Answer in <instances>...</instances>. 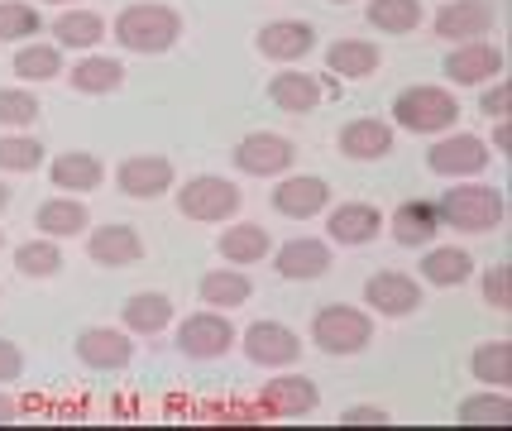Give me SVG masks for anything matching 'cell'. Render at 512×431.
I'll list each match as a JSON object with an SVG mask.
<instances>
[{"label":"cell","mask_w":512,"mask_h":431,"mask_svg":"<svg viewBox=\"0 0 512 431\" xmlns=\"http://www.w3.org/2000/svg\"><path fill=\"white\" fill-rule=\"evenodd\" d=\"M388 235L407 245V250H426L436 235H441V211L436 202H402L393 216H388Z\"/></svg>","instance_id":"4316f807"},{"label":"cell","mask_w":512,"mask_h":431,"mask_svg":"<svg viewBox=\"0 0 512 431\" xmlns=\"http://www.w3.org/2000/svg\"><path fill=\"white\" fill-rule=\"evenodd\" d=\"M436 211H441V226L460 230V235H493L503 226V216H508V202H503V187L479 178H460L455 187L441 192Z\"/></svg>","instance_id":"7a4b0ae2"},{"label":"cell","mask_w":512,"mask_h":431,"mask_svg":"<svg viewBox=\"0 0 512 431\" xmlns=\"http://www.w3.org/2000/svg\"><path fill=\"white\" fill-rule=\"evenodd\" d=\"M44 5H58V10H67V5H77V0H44Z\"/></svg>","instance_id":"c3c4849f"},{"label":"cell","mask_w":512,"mask_h":431,"mask_svg":"<svg viewBox=\"0 0 512 431\" xmlns=\"http://www.w3.org/2000/svg\"><path fill=\"white\" fill-rule=\"evenodd\" d=\"M364 15H369V24H374L379 34H412V29L426 24L422 0H369Z\"/></svg>","instance_id":"e575fe53"},{"label":"cell","mask_w":512,"mask_h":431,"mask_svg":"<svg viewBox=\"0 0 512 431\" xmlns=\"http://www.w3.org/2000/svg\"><path fill=\"white\" fill-rule=\"evenodd\" d=\"M230 159L245 178H283L297 163V144L288 135H278V130H254L230 149Z\"/></svg>","instance_id":"ba28073f"},{"label":"cell","mask_w":512,"mask_h":431,"mask_svg":"<svg viewBox=\"0 0 512 431\" xmlns=\"http://www.w3.org/2000/svg\"><path fill=\"white\" fill-rule=\"evenodd\" d=\"M484 302H489L493 312H508V307H512V269H508V264H493V269H484Z\"/></svg>","instance_id":"60d3db41"},{"label":"cell","mask_w":512,"mask_h":431,"mask_svg":"<svg viewBox=\"0 0 512 431\" xmlns=\"http://www.w3.org/2000/svg\"><path fill=\"white\" fill-rule=\"evenodd\" d=\"M484 144H489V154H508L512 149V125L508 120H493V135L484 139Z\"/></svg>","instance_id":"f6af8a7d"},{"label":"cell","mask_w":512,"mask_h":431,"mask_svg":"<svg viewBox=\"0 0 512 431\" xmlns=\"http://www.w3.org/2000/svg\"><path fill=\"white\" fill-rule=\"evenodd\" d=\"M273 259V273L278 278H288V283H312V278H326L335 264V254L326 240H312V235H297V240H288L283 250L268 254Z\"/></svg>","instance_id":"e0dca14e"},{"label":"cell","mask_w":512,"mask_h":431,"mask_svg":"<svg viewBox=\"0 0 512 431\" xmlns=\"http://www.w3.org/2000/svg\"><path fill=\"white\" fill-rule=\"evenodd\" d=\"M0 254H5V230H0Z\"/></svg>","instance_id":"681fc988"},{"label":"cell","mask_w":512,"mask_h":431,"mask_svg":"<svg viewBox=\"0 0 512 431\" xmlns=\"http://www.w3.org/2000/svg\"><path fill=\"white\" fill-rule=\"evenodd\" d=\"M460 422H465V427H508V422H512L508 388H484V393H469L465 403H460Z\"/></svg>","instance_id":"d590c367"},{"label":"cell","mask_w":512,"mask_h":431,"mask_svg":"<svg viewBox=\"0 0 512 431\" xmlns=\"http://www.w3.org/2000/svg\"><path fill=\"white\" fill-rule=\"evenodd\" d=\"M48 178H53L58 192L82 197V192H96V187L106 182V159H101V154H87V149H72V154H58V159L48 163Z\"/></svg>","instance_id":"d4e9b609"},{"label":"cell","mask_w":512,"mask_h":431,"mask_svg":"<svg viewBox=\"0 0 512 431\" xmlns=\"http://www.w3.org/2000/svg\"><path fill=\"white\" fill-rule=\"evenodd\" d=\"M15 273H24V278H58V273H63V250H58V240L39 235V240L15 245Z\"/></svg>","instance_id":"8d00e7d4"},{"label":"cell","mask_w":512,"mask_h":431,"mask_svg":"<svg viewBox=\"0 0 512 431\" xmlns=\"http://www.w3.org/2000/svg\"><path fill=\"white\" fill-rule=\"evenodd\" d=\"M111 39L125 48V53L154 58V53L178 48L182 15L173 10V5H163V0H134V5H125V10L111 20Z\"/></svg>","instance_id":"6da1fadb"},{"label":"cell","mask_w":512,"mask_h":431,"mask_svg":"<svg viewBox=\"0 0 512 431\" xmlns=\"http://www.w3.org/2000/svg\"><path fill=\"white\" fill-rule=\"evenodd\" d=\"M259 403H264V412H273V417H312V412L321 408V393H316V384L307 374L278 369V374L264 384Z\"/></svg>","instance_id":"ffe728a7"},{"label":"cell","mask_w":512,"mask_h":431,"mask_svg":"<svg viewBox=\"0 0 512 431\" xmlns=\"http://www.w3.org/2000/svg\"><path fill=\"white\" fill-rule=\"evenodd\" d=\"M312 341L321 355H364L374 345V317L364 307H350V302H331L312 317Z\"/></svg>","instance_id":"277c9868"},{"label":"cell","mask_w":512,"mask_h":431,"mask_svg":"<svg viewBox=\"0 0 512 431\" xmlns=\"http://www.w3.org/2000/svg\"><path fill=\"white\" fill-rule=\"evenodd\" d=\"M91 226V211L82 197H48V202H39V211H34V230L39 235H48V240H72V235H82V230Z\"/></svg>","instance_id":"f1b7e54d"},{"label":"cell","mask_w":512,"mask_h":431,"mask_svg":"<svg viewBox=\"0 0 512 431\" xmlns=\"http://www.w3.org/2000/svg\"><path fill=\"white\" fill-rule=\"evenodd\" d=\"M493 163L489 144L479 135H465V130H446V135H436V144H431V154H426V168L436 173V178H479L484 168Z\"/></svg>","instance_id":"8992f818"},{"label":"cell","mask_w":512,"mask_h":431,"mask_svg":"<svg viewBox=\"0 0 512 431\" xmlns=\"http://www.w3.org/2000/svg\"><path fill=\"white\" fill-rule=\"evenodd\" d=\"M44 115V106H39V96H34V87H0V130H29L34 120Z\"/></svg>","instance_id":"ab89813d"},{"label":"cell","mask_w":512,"mask_h":431,"mask_svg":"<svg viewBox=\"0 0 512 431\" xmlns=\"http://www.w3.org/2000/svg\"><path fill=\"white\" fill-rule=\"evenodd\" d=\"M469 374L489 388H508L512 384V341H489L469 355Z\"/></svg>","instance_id":"74e56055"},{"label":"cell","mask_w":512,"mask_h":431,"mask_svg":"<svg viewBox=\"0 0 512 431\" xmlns=\"http://www.w3.org/2000/svg\"><path fill=\"white\" fill-rule=\"evenodd\" d=\"M340 422H345V427H383V422H393V417H388V408H379V403H350V408L340 412Z\"/></svg>","instance_id":"7bdbcfd3"},{"label":"cell","mask_w":512,"mask_h":431,"mask_svg":"<svg viewBox=\"0 0 512 431\" xmlns=\"http://www.w3.org/2000/svg\"><path fill=\"white\" fill-rule=\"evenodd\" d=\"M63 77H67V87L82 91V96H111V91L125 87V63L111 58V53H96V48H91V53H82Z\"/></svg>","instance_id":"7402d4cb"},{"label":"cell","mask_w":512,"mask_h":431,"mask_svg":"<svg viewBox=\"0 0 512 431\" xmlns=\"http://www.w3.org/2000/svg\"><path fill=\"white\" fill-rule=\"evenodd\" d=\"M20 374H24V350L0 336V384H15Z\"/></svg>","instance_id":"ee69618b"},{"label":"cell","mask_w":512,"mask_h":431,"mask_svg":"<svg viewBox=\"0 0 512 431\" xmlns=\"http://www.w3.org/2000/svg\"><path fill=\"white\" fill-rule=\"evenodd\" d=\"M240 206H245V192L221 173H197L178 187V211L197 226H225L240 216Z\"/></svg>","instance_id":"5b68a950"},{"label":"cell","mask_w":512,"mask_h":431,"mask_svg":"<svg viewBox=\"0 0 512 431\" xmlns=\"http://www.w3.org/2000/svg\"><path fill=\"white\" fill-rule=\"evenodd\" d=\"M5 206H10V187L0 182V211H5Z\"/></svg>","instance_id":"7dc6e473"},{"label":"cell","mask_w":512,"mask_h":431,"mask_svg":"<svg viewBox=\"0 0 512 431\" xmlns=\"http://www.w3.org/2000/svg\"><path fill=\"white\" fill-rule=\"evenodd\" d=\"M173 182H178V173H173V163L163 154H125L120 168H115V187L125 197H134V202H154Z\"/></svg>","instance_id":"9a60e30c"},{"label":"cell","mask_w":512,"mask_h":431,"mask_svg":"<svg viewBox=\"0 0 512 431\" xmlns=\"http://www.w3.org/2000/svg\"><path fill=\"white\" fill-rule=\"evenodd\" d=\"M326 235H331V245H374L383 235V211L374 202H340L326 211Z\"/></svg>","instance_id":"ac0fdd59"},{"label":"cell","mask_w":512,"mask_h":431,"mask_svg":"<svg viewBox=\"0 0 512 431\" xmlns=\"http://www.w3.org/2000/svg\"><path fill=\"white\" fill-rule=\"evenodd\" d=\"M493 5L489 0H446L431 20V34L446 39V44H474V39H489L493 34Z\"/></svg>","instance_id":"7c38bea8"},{"label":"cell","mask_w":512,"mask_h":431,"mask_svg":"<svg viewBox=\"0 0 512 431\" xmlns=\"http://www.w3.org/2000/svg\"><path fill=\"white\" fill-rule=\"evenodd\" d=\"M254 48L264 53L268 63L292 68V63H302V58L316 48V29L307 20H268L264 29L254 34Z\"/></svg>","instance_id":"2e32d148"},{"label":"cell","mask_w":512,"mask_h":431,"mask_svg":"<svg viewBox=\"0 0 512 431\" xmlns=\"http://www.w3.org/2000/svg\"><path fill=\"white\" fill-rule=\"evenodd\" d=\"M422 278L431 283V288H460V283H469L474 278V254L465 250V245H426L422 250Z\"/></svg>","instance_id":"83f0119b"},{"label":"cell","mask_w":512,"mask_h":431,"mask_svg":"<svg viewBox=\"0 0 512 431\" xmlns=\"http://www.w3.org/2000/svg\"><path fill=\"white\" fill-rule=\"evenodd\" d=\"M335 144H340L345 159L374 163V159H383V154H393V125H388V120H374V115H359L350 125H340Z\"/></svg>","instance_id":"44dd1931"},{"label":"cell","mask_w":512,"mask_h":431,"mask_svg":"<svg viewBox=\"0 0 512 431\" xmlns=\"http://www.w3.org/2000/svg\"><path fill=\"white\" fill-rule=\"evenodd\" d=\"M44 163H48V149L29 130H5L0 135V173L24 178V173H39Z\"/></svg>","instance_id":"836d02e7"},{"label":"cell","mask_w":512,"mask_h":431,"mask_svg":"<svg viewBox=\"0 0 512 431\" xmlns=\"http://www.w3.org/2000/svg\"><path fill=\"white\" fill-rule=\"evenodd\" d=\"M201 307H216V312H230V307H245L254 297V278L245 269H211L197 283Z\"/></svg>","instance_id":"1f68e13d"},{"label":"cell","mask_w":512,"mask_h":431,"mask_svg":"<svg viewBox=\"0 0 512 431\" xmlns=\"http://www.w3.org/2000/svg\"><path fill=\"white\" fill-rule=\"evenodd\" d=\"M331 5H350V0H331Z\"/></svg>","instance_id":"f907efd6"},{"label":"cell","mask_w":512,"mask_h":431,"mask_svg":"<svg viewBox=\"0 0 512 431\" xmlns=\"http://www.w3.org/2000/svg\"><path fill=\"white\" fill-rule=\"evenodd\" d=\"M364 307L379 312V317H393V321L417 317V307H422V283L402 269L369 273V283H364Z\"/></svg>","instance_id":"9c48e42d"},{"label":"cell","mask_w":512,"mask_h":431,"mask_svg":"<svg viewBox=\"0 0 512 431\" xmlns=\"http://www.w3.org/2000/svg\"><path fill=\"white\" fill-rule=\"evenodd\" d=\"M173 297L168 293H130L125 297V307H120V321H125V331L130 336H158V331H168V321H173Z\"/></svg>","instance_id":"f546056e"},{"label":"cell","mask_w":512,"mask_h":431,"mask_svg":"<svg viewBox=\"0 0 512 431\" xmlns=\"http://www.w3.org/2000/svg\"><path fill=\"white\" fill-rule=\"evenodd\" d=\"M67 63H63V48L58 44H39V39H29V44L15 48V77H20L24 87H39V82H53V77H63Z\"/></svg>","instance_id":"d6a6232c"},{"label":"cell","mask_w":512,"mask_h":431,"mask_svg":"<svg viewBox=\"0 0 512 431\" xmlns=\"http://www.w3.org/2000/svg\"><path fill=\"white\" fill-rule=\"evenodd\" d=\"M268 101L283 106L288 115H307L326 101V87L316 72H302V68H278V77H268Z\"/></svg>","instance_id":"603a6c76"},{"label":"cell","mask_w":512,"mask_h":431,"mask_svg":"<svg viewBox=\"0 0 512 431\" xmlns=\"http://www.w3.org/2000/svg\"><path fill=\"white\" fill-rule=\"evenodd\" d=\"M111 34V24L101 20L96 10H82V5H67L53 15V44L58 48H72V53H91Z\"/></svg>","instance_id":"484cf974"},{"label":"cell","mask_w":512,"mask_h":431,"mask_svg":"<svg viewBox=\"0 0 512 431\" xmlns=\"http://www.w3.org/2000/svg\"><path fill=\"white\" fill-rule=\"evenodd\" d=\"M450 87H484L493 77H503V48L489 39H474V44H455L441 63Z\"/></svg>","instance_id":"5bb4252c"},{"label":"cell","mask_w":512,"mask_h":431,"mask_svg":"<svg viewBox=\"0 0 512 431\" xmlns=\"http://www.w3.org/2000/svg\"><path fill=\"white\" fill-rule=\"evenodd\" d=\"M407 135H446L460 125V101L450 87H407L393 96V120Z\"/></svg>","instance_id":"3957f363"},{"label":"cell","mask_w":512,"mask_h":431,"mask_svg":"<svg viewBox=\"0 0 512 431\" xmlns=\"http://www.w3.org/2000/svg\"><path fill=\"white\" fill-rule=\"evenodd\" d=\"M508 106H512V87L503 77H493L484 82V96H479V111L489 115V120H508Z\"/></svg>","instance_id":"b9f144b4"},{"label":"cell","mask_w":512,"mask_h":431,"mask_svg":"<svg viewBox=\"0 0 512 431\" xmlns=\"http://www.w3.org/2000/svg\"><path fill=\"white\" fill-rule=\"evenodd\" d=\"M235 341H240L235 321L216 312V307H201L187 321H178V350L187 360H221V355L235 350Z\"/></svg>","instance_id":"52a82bcc"},{"label":"cell","mask_w":512,"mask_h":431,"mask_svg":"<svg viewBox=\"0 0 512 431\" xmlns=\"http://www.w3.org/2000/svg\"><path fill=\"white\" fill-rule=\"evenodd\" d=\"M268 202L288 221H312V216H321L331 206V182L316 178V173H283Z\"/></svg>","instance_id":"8fae6325"},{"label":"cell","mask_w":512,"mask_h":431,"mask_svg":"<svg viewBox=\"0 0 512 431\" xmlns=\"http://www.w3.org/2000/svg\"><path fill=\"white\" fill-rule=\"evenodd\" d=\"M72 350H77V360L87 364V369H96V374H115V369H125V364L134 360V336L125 331V326H87V331H77V341H72Z\"/></svg>","instance_id":"30bf717a"},{"label":"cell","mask_w":512,"mask_h":431,"mask_svg":"<svg viewBox=\"0 0 512 431\" xmlns=\"http://www.w3.org/2000/svg\"><path fill=\"white\" fill-rule=\"evenodd\" d=\"M15 417H20V403H15V398L0 388V422H15Z\"/></svg>","instance_id":"bcb514c9"},{"label":"cell","mask_w":512,"mask_h":431,"mask_svg":"<svg viewBox=\"0 0 512 431\" xmlns=\"http://www.w3.org/2000/svg\"><path fill=\"white\" fill-rule=\"evenodd\" d=\"M39 29H44V15L34 0H0V39L5 44H15V39L29 44Z\"/></svg>","instance_id":"f35d334b"},{"label":"cell","mask_w":512,"mask_h":431,"mask_svg":"<svg viewBox=\"0 0 512 431\" xmlns=\"http://www.w3.org/2000/svg\"><path fill=\"white\" fill-rule=\"evenodd\" d=\"M87 259L101 264V269H130L144 259V235L125 221H106L87 235Z\"/></svg>","instance_id":"d6986e66"},{"label":"cell","mask_w":512,"mask_h":431,"mask_svg":"<svg viewBox=\"0 0 512 431\" xmlns=\"http://www.w3.org/2000/svg\"><path fill=\"white\" fill-rule=\"evenodd\" d=\"M235 345H245V360L264 364V369H292L302 360V341L283 321H254V326H245V341Z\"/></svg>","instance_id":"4fadbf2b"},{"label":"cell","mask_w":512,"mask_h":431,"mask_svg":"<svg viewBox=\"0 0 512 431\" xmlns=\"http://www.w3.org/2000/svg\"><path fill=\"white\" fill-rule=\"evenodd\" d=\"M383 63V53L374 39H335L326 48V68L335 77H345V82H364V77H374Z\"/></svg>","instance_id":"4dcf8cb0"},{"label":"cell","mask_w":512,"mask_h":431,"mask_svg":"<svg viewBox=\"0 0 512 431\" xmlns=\"http://www.w3.org/2000/svg\"><path fill=\"white\" fill-rule=\"evenodd\" d=\"M216 250H221L225 264H235V269H254V264H264L268 254H273V240H268V230L254 226V221H225Z\"/></svg>","instance_id":"cb8c5ba5"}]
</instances>
